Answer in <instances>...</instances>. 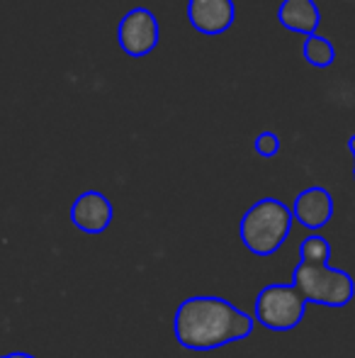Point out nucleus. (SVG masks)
I'll list each match as a JSON object with an SVG mask.
<instances>
[{
  "mask_svg": "<svg viewBox=\"0 0 355 358\" xmlns=\"http://www.w3.org/2000/svg\"><path fill=\"white\" fill-rule=\"evenodd\" d=\"M161 27H158L156 15L149 8H132L117 27V42L122 52L132 59H142L158 47Z\"/></svg>",
  "mask_w": 355,
  "mask_h": 358,
  "instance_id": "nucleus-5",
  "label": "nucleus"
},
{
  "mask_svg": "<svg viewBox=\"0 0 355 358\" xmlns=\"http://www.w3.org/2000/svg\"><path fill=\"white\" fill-rule=\"evenodd\" d=\"M256 151L263 156V159H273V156H278L280 151V139L275 132H261L256 137Z\"/></svg>",
  "mask_w": 355,
  "mask_h": 358,
  "instance_id": "nucleus-12",
  "label": "nucleus"
},
{
  "mask_svg": "<svg viewBox=\"0 0 355 358\" xmlns=\"http://www.w3.org/2000/svg\"><path fill=\"white\" fill-rule=\"evenodd\" d=\"M3 358H37V356H29V354H24V351H15V354H8Z\"/></svg>",
  "mask_w": 355,
  "mask_h": 358,
  "instance_id": "nucleus-13",
  "label": "nucleus"
},
{
  "mask_svg": "<svg viewBox=\"0 0 355 358\" xmlns=\"http://www.w3.org/2000/svg\"><path fill=\"white\" fill-rule=\"evenodd\" d=\"M302 54H304V62L317 69H328L336 62V49H333V44L328 42L326 37H319V34H312V37L304 39Z\"/></svg>",
  "mask_w": 355,
  "mask_h": 358,
  "instance_id": "nucleus-10",
  "label": "nucleus"
},
{
  "mask_svg": "<svg viewBox=\"0 0 355 358\" xmlns=\"http://www.w3.org/2000/svg\"><path fill=\"white\" fill-rule=\"evenodd\" d=\"M112 203L100 190H86L71 205V222L76 229L86 234H103L112 224Z\"/></svg>",
  "mask_w": 355,
  "mask_h": 358,
  "instance_id": "nucleus-6",
  "label": "nucleus"
},
{
  "mask_svg": "<svg viewBox=\"0 0 355 358\" xmlns=\"http://www.w3.org/2000/svg\"><path fill=\"white\" fill-rule=\"evenodd\" d=\"M253 317L224 297L197 295L178 305L173 334L183 349L212 351L251 336Z\"/></svg>",
  "mask_w": 355,
  "mask_h": 358,
  "instance_id": "nucleus-1",
  "label": "nucleus"
},
{
  "mask_svg": "<svg viewBox=\"0 0 355 358\" xmlns=\"http://www.w3.org/2000/svg\"><path fill=\"white\" fill-rule=\"evenodd\" d=\"M292 285L312 305L324 307H346L355 297V280L346 271L331 268L328 264H312L299 261L292 275Z\"/></svg>",
  "mask_w": 355,
  "mask_h": 358,
  "instance_id": "nucleus-3",
  "label": "nucleus"
},
{
  "mask_svg": "<svg viewBox=\"0 0 355 358\" xmlns=\"http://www.w3.org/2000/svg\"><path fill=\"white\" fill-rule=\"evenodd\" d=\"M348 149H351V154H353V159H355V134L351 139H348ZM353 178H355V166H353Z\"/></svg>",
  "mask_w": 355,
  "mask_h": 358,
  "instance_id": "nucleus-14",
  "label": "nucleus"
},
{
  "mask_svg": "<svg viewBox=\"0 0 355 358\" xmlns=\"http://www.w3.org/2000/svg\"><path fill=\"white\" fill-rule=\"evenodd\" d=\"M331 244L324 236L312 234L299 244V261H312V264H328Z\"/></svg>",
  "mask_w": 355,
  "mask_h": 358,
  "instance_id": "nucleus-11",
  "label": "nucleus"
},
{
  "mask_svg": "<svg viewBox=\"0 0 355 358\" xmlns=\"http://www.w3.org/2000/svg\"><path fill=\"white\" fill-rule=\"evenodd\" d=\"M278 20L285 29L297 34H317L319 22H322V13L314 0H282L278 8Z\"/></svg>",
  "mask_w": 355,
  "mask_h": 358,
  "instance_id": "nucleus-9",
  "label": "nucleus"
},
{
  "mask_svg": "<svg viewBox=\"0 0 355 358\" xmlns=\"http://www.w3.org/2000/svg\"><path fill=\"white\" fill-rule=\"evenodd\" d=\"M234 0H188V20L199 34H224L234 24Z\"/></svg>",
  "mask_w": 355,
  "mask_h": 358,
  "instance_id": "nucleus-7",
  "label": "nucleus"
},
{
  "mask_svg": "<svg viewBox=\"0 0 355 358\" xmlns=\"http://www.w3.org/2000/svg\"><path fill=\"white\" fill-rule=\"evenodd\" d=\"M292 215L304 229H322L331 222L333 217V198L326 188L322 185H312V188L302 190V193L294 198Z\"/></svg>",
  "mask_w": 355,
  "mask_h": 358,
  "instance_id": "nucleus-8",
  "label": "nucleus"
},
{
  "mask_svg": "<svg viewBox=\"0 0 355 358\" xmlns=\"http://www.w3.org/2000/svg\"><path fill=\"white\" fill-rule=\"evenodd\" d=\"M292 210L278 198H263L243 213L239 234L251 254L273 256L292 229Z\"/></svg>",
  "mask_w": 355,
  "mask_h": 358,
  "instance_id": "nucleus-2",
  "label": "nucleus"
},
{
  "mask_svg": "<svg viewBox=\"0 0 355 358\" xmlns=\"http://www.w3.org/2000/svg\"><path fill=\"white\" fill-rule=\"evenodd\" d=\"M307 305L292 283H270L256 297V322L270 331H289L304 320Z\"/></svg>",
  "mask_w": 355,
  "mask_h": 358,
  "instance_id": "nucleus-4",
  "label": "nucleus"
}]
</instances>
